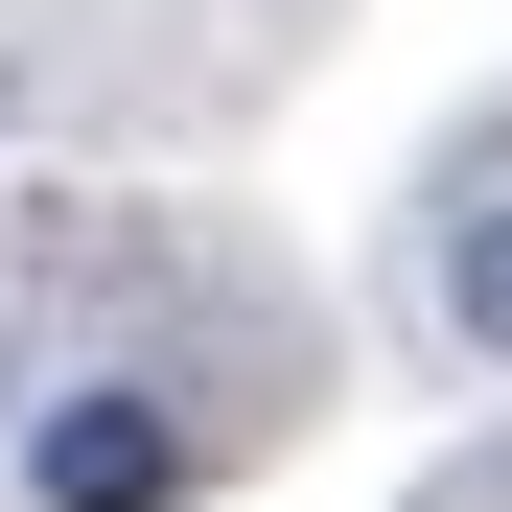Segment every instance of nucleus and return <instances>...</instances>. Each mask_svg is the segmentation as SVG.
Wrapping results in <instances>:
<instances>
[{
    "mask_svg": "<svg viewBox=\"0 0 512 512\" xmlns=\"http://www.w3.org/2000/svg\"><path fill=\"white\" fill-rule=\"evenodd\" d=\"M187 466H210V419L163 373H47L24 419V512H187Z\"/></svg>",
    "mask_w": 512,
    "mask_h": 512,
    "instance_id": "obj_1",
    "label": "nucleus"
},
{
    "mask_svg": "<svg viewBox=\"0 0 512 512\" xmlns=\"http://www.w3.org/2000/svg\"><path fill=\"white\" fill-rule=\"evenodd\" d=\"M443 326L512 373V187H489V210H443Z\"/></svg>",
    "mask_w": 512,
    "mask_h": 512,
    "instance_id": "obj_2",
    "label": "nucleus"
}]
</instances>
